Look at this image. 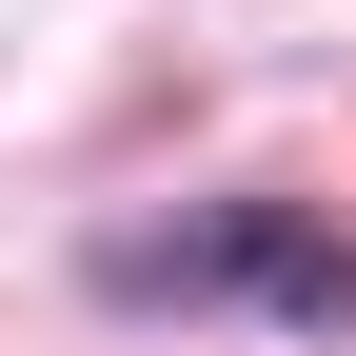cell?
<instances>
[{"label": "cell", "mask_w": 356, "mask_h": 356, "mask_svg": "<svg viewBox=\"0 0 356 356\" xmlns=\"http://www.w3.org/2000/svg\"><path fill=\"white\" fill-rule=\"evenodd\" d=\"M99 297H257V317L337 337L356 317V257L297 198H218V218H178V238H99Z\"/></svg>", "instance_id": "1"}]
</instances>
